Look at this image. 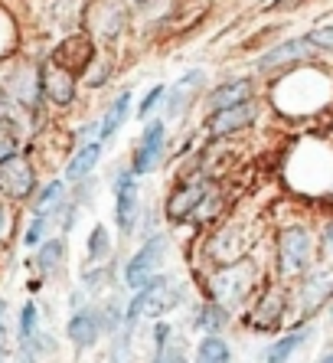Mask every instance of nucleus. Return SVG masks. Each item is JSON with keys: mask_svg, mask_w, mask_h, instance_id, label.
<instances>
[{"mask_svg": "<svg viewBox=\"0 0 333 363\" xmlns=\"http://www.w3.org/2000/svg\"><path fill=\"white\" fill-rule=\"evenodd\" d=\"M7 337H10V330H7V301L0 298V354H4V347H7Z\"/></svg>", "mask_w": 333, "mask_h": 363, "instance_id": "nucleus-30", "label": "nucleus"}, {"mask_svg": "<svg viewBox=\"0 0 333 363\" xmlns=\"http://www.w3.org/2000/svg\"><path fill=\"white\" fill-rule=\"evenodd\" d=\"M278 262L284 275H300L310 265V236L307 229H284L278 236Z\"/></svg>", "mask_w": 333, "mask_h": 363, "instance_id": "nucleus-6", "label": "nucleus"}, {"mask_svg": "<svg viewBox=\"0 0 333 363\" xmlns=\"http://www.w3.org/2000/svg\"><path fill=\"white\" fill-rule=\"evenodd\" d=\"M310 337V328H300V330H291V334H284L281 340H275V344L265 350V363H288V357L298 350L304 340Z\"/></svg>", "mask_w": 333, "mask_h": 363, "instance_id": "nucleus-19", "label": "nucleus"}, {"mask_svg": "<svg viewBox=\"0 0 333 363\" xmlns=\"http://www.w3.org/2000/svg\"><path fill=\"white\" fill-rule=\"evenodd\" d=\"M150 363H186V357H184V350H180V347L166 344V347H160L157 354H154V360H150Z\"/></svg>", "mask_w": 333, "mask_h": 363, "instance_id": "nucleus-29", "label": "nucleus"}, {"mask_svg": "<svg viewBox=\"0 0 333 363\" xmlns=\"http://www.w3.org/2000/svg\"><path fill=\"white\" fill-rule=\"evenodd\" d=\"M131 105H134V99H131V92H128V89L108 105V111L101 115V125H98V141H101V144L108 141V138L118 135V128L125 125L128 115H131Z\"/></svg>", "mask_w": 333, "mask_h": 363, "instance_id": "nucleus-14", "label": "nucleus"}, {"mask_svg": "<svg viewBox=\"0 0 333 363\" xmlns=\"http://www.w3.org/2000/svg\"><path fill=\"white\" fill-rule=\"evenodd\" d=\"M310 50H314V46L307 43V36H300V40H288V43H281V46H275V50L268 52V56H261V60H259V69L288 66V62H294V60H304Z\"/></svg>", "mask_w": 333, "mask_h": 363, "instance_id": "nucleus-16", "label": "nucleus"}, {"mask_svg": "<svg viewBox=\"0 0 333 363\" xmlns=\"http://www.w3.org/2000/svg\"><path fill=\"white\" fill-rule=\"evenodd\" d=\"M134 4H144V0H134Z\"/></svg>", "mask_w": 333, "mask_h": 363, "instance_id": "nucleus-36", "label": "nucleus"}, {"mask_svg": "<svg viewBox=\"0 0 333 363\" xmlns=\"http://www.w3.org/2000/svg\"><path fill=\"white\" fill-rule=\"evenodd\" d=\"M307 43H310V46H317V50H333V23L314 30V33L307 36Z\"/></svg>", "mask_w": 333, "mask_h": 363, "instance_id": "nucleus-28", "label": "nucleus"}, {"mask_svg": "<svg viewBox=\"0 0 333 363\" xmlns=\"http://www.w3.org/2000/svg\"><path fill=\"white\" fill-rule=\"evenodd\" d=\"M59 203H62V184H59V180H50V184L36 186L33 213H46V210H52V206H59Z\"/></svg>", "mask_w": 333, "mask_h": 363, "instance_id": "nucleus-25", "label": "nucleus"}, {"mask_svg": "<svg viewBox=\"0 0 333 363\" xmlns=\"http://www.w3.org/2000/svg\"><path fill=\"white\" fill-rule=\"evenodd\" d=\"M7 226H10V223H7V210L0 206V239L7 236Z\"/></svg>", "mask_w": 333, "mask_h": 363, "instance_id": "nucleus-32", "label": "nucleus"}, {"mask_svg": "<svg viewBox=\"0 0 333 363\" xmlns=\"http://www.w3.org/2000/svg\"><path fill=\"white\" fill-rule=\"evenodd\" d=\"M66 337L72 340L75 350H92L101 337V324H98V314L92 308H79V311L69 318L66 324Z\"/></svg>", "mask_w": 333, "mask_h": 363, "instance_id": "nucleus-12", "label": "nucleus"}, {"mask_svg": "<svg viewBox=\"0 0 333 363\" xmlns=\"http://www.w3.org/2000/svg\"><path fill=\"white\" fill-rule=\"evenodd\" d=\"M89 66H92V69H85V72H82V76H85V85L98 89V85L108 82V76H111V62H108V60H98V56H95Z\"/></svg>", "mask_w": 333, "mask_h": 363, "instance_id": "nucleus-26", "label": "nucleus"}, {"mask_svg": "<svg viewBox=\"0 0 333 363\" xmlns=\"http://www.w3.org/2000/svg\"><path fill=\"white\" fill-rule=\"evenodd\" d=\"M154 344H157V350H160V347H166V344H170V324H164V321H160L157 328H154Z\"/></svg>", "mask_w": 333, "mask_h": 363, "instance_id": "nucleus-31", "label": "nucleus"}, {"mask_svg": "<svg viewBox=\"0 0 333 363\" xmlns=\"http://www.w3.org/2000/svg\"><path fill=\"white\" fill-rule=\"evenodd\" d=\"M36 272L40 275H56L59 269H62V262H66V239L62 236H50L43 239L40 245H36Z\"/></svg>", "mask_w": 333, "mask_h": 363, "instance_id": "nucleus-15", "label": "nucleus"}, {"mask_svg": "<svg viewBox=\"0 0 333 363\" xmlns=\"http://www.w3.org/2000/svg\"><path fill=\"white\" fill-rule=\"evenodd\" d=\"M166 154V125L164 121H147L141 131V138H137V144H134V154H131V174L134 177H144V174H154V170L160 167V161H164Z\"/></svg>", "mask_w": 333, "mask_h": 363, "instance_id": "nucleus-2", "label": "nucleus"}, {"mask_svg": "<svg viewBox=\"0 0 333 363\" xmlns=\"http://www.w3.org/2000/svg\"><path fill=\"white\" fill-rule=\"evenodd\" d=\"M255 121V105L252 101H242L232 108H219L206 118V135L209 138H229L235 131H245V128Z\"/></svg>", "mask_w": 333, "mask_h": 363, "instance_id": "nucleus-9", "label": "nucleus"}, {"mask_svg": "<svg viewBox=\"0 0 333 363\" xmlns=\"http://www.w3.org/2000/svg\"><path fill=\"white\" fill-rule=\"evenodd\" d=\"M0 194L7 200H33L36 170L23 154H10L7 161H0Z\"/></svg>", "mask_w": 333, "mask_h": 363, "instance_id": "nucleus-5", "label": "nucleus"}, {"mask_svg": "<svg viewBox=\"0 0 333 363\" xmlns=\"http://www.w3.org/2000/svg\"><path fill=\"white\" fill-rule=\"evenodd\" d=\"M92 60H95V46L89 36H69V40H62L56 46V52H52V62L69 69L72 76H82Z\"/></svg>", "mask_w": 333, "mask_h": 363, "instance_id": "nucleus-11", "label": "nucleus"}, {"mask_svg": "<svg viewBox=\"0 0 333 363\" xmlns=\"http://www.w3.org/2000/svg\"><path fill=\"white\" fill-rule=\"evenodd\" d=\"M255 318H252V324L261 330L268 328H275L278 321H281V314H284V298L278 295V291H265V298L259 301V308H255Z\"/></svg>", "mask_w": 333, "mask_h": 363, "instance_id": "nucleus-18", "label": "nucleus"}, {"mask_svg": "<svg viewBox=\"0 0 333 363\" xmlns=\"http://www.w3.org/2000/svg\"><path fill=\"white\" fill-rule=\"evenodd\" d=\"M196 328L203 330V334H219V330L229 324V308H222L219 301H206L200 308V314H196Z\"/></svg>", "mask_w": 333, "mask_h": 363, "instance_id": "nucleus-20", "label": "nucleus"}, {"mask_svg": "<svg viewBox=\"0 0 333 363\" xmlns=\"http://www.w3.org/2000/svg\"><path fill=\"white\" fill-rule=\"evenodd\" d=\"M164 95H166V85H154V89L144 95L141 105H137V118H150V111H157L160 105H164Z\"/></svg>", "mask_w": 333, "mask_h": 363, "instance_id": "nucleus-27", "label": "nucleus"}, {"mask_svg": "<svg viewBox=\"0 0 333 363\" xmlns=\"http://www.w3.org/2000/svg\"><path fill=\"white\" fill-rule=\"evenodd\" d=\"M298 4H300V0H278L275 7H281V10H288V7H298Z\"/></svg>", "mask_w": 333, "mask_h": 363, "instance_id": "nucleus-34", "label": "nucleus"}, {"mask_svg": "<svg viewBox=\"0 0 333 363\" xmlns=\"http://www.w3.org/2000/svg\"><path fill=\"white\" fill-rule=\"evenodd\" d=\"M229 344H225L219 334H206V337L200 340V347H196V357H193V363H229Z\"/></svg>", "mask_w": 333, "mask_h": 363, "instance_id": "nucleus-21", "label": "nucleus"}, {"mask_svg": "<svg viewBox=\"0 0 333 363\" xmlns=\"http://www.w3.org/2000/svg\"><path fill=\"white\" fill-rule=\"evenodd\" d=\"M206 85V72L203 69H193V72H186L180 82L174 85V89H166L164 95V115L166 118H180L186 108H190V101L200 95V89Z\"/></svg>", "mask_w": 333, "mask_h": 363, "instance_id": "nucleus-10", "label": "nucleus"}, {"mask_svg": "<svg viewBox=\"0 0 333 363\" xmlns=\"http://www.w3.org/2000/svg\"><path fill=\"white\" fill-rule=\"evenodd\" d=\"M98 157H101V141H89V144H82V147H79V151L72 154V161L66 164V180H72V184L85 180V177H89V174L95 170Z\"/></svg>", "mask_w": 333, "mask_h": 363, "instance_id": "nucleus-17", "label": "nucleus"}, {"mask_svg": "<svg viewBox=\"0 0 333 363\" xmlns=\"http://www.w3.org/2000/svg\"><path fill=\"white\" fill-rule=\"evenodd\" d=\"M56 210H59V206H52V210H46V213H33V223H30V226H26V233H23V242L30 245V249H36L43 239L50 236L52 220H56Z\"/></svg>", "mask_w": 333, "mask_h": 363, "instance_id": "nucleus-24", "label": "nucleus"}, {"mask_svg": "<svg viewBox=\"0 0 333 363\" xmlns=\"http://www.w3.org/2000/svg\"><path fill=\"white\" fill-rule=\"evenodd\" d=\"M320 363H333V350H330V354H327V357H324V360H320Z\"/></svg>", "mask_w": 333, "mask_h": 363, "instance_id": "nucleus-35", "label": "nucleus"}, {"mask_svg": "<svg viewBox=\"0 0 333 363\" xmlns=\"http://www.w3.org/2000/svg\"><path fill=\"white\" fill-rule=\"evenodd\" d=\"M209 288H213V301H219L222 308H235L252 291V265L249 262L219 265V272L209 279Z\"/></svg>", "mask_w": 333, "mask_h": 363, "instance_id": "nucleus-4", "label": "nucleus"}, {"mask_svg": "<svg viewBox=\"0 0 333 363\" xmlns=\"http://www.w3.org/2000/svg\"><path fill=\"white\" fill-rule=\"evenodd\" d=\"M164 255H166V236H164V233H150V236L144 239L141 249L128 259V265H125V288L137 291V288H141L147 279H154V275H157V269H160V262H164Z\"/></svg>", "mask_w": 333, "mask_h": 363, "instance_id": "nucleus-1", "label": "nucleus"}, {"mask_svg": "<svg viewBox=\"0 0 333 363\" xmlns=\"http://www.w3.org/2000/svg\"><path fill=\"white\" fill-rule=\"evenodd\" d=\"M111 259V233L105 226H95L89 236V265H108Z\"/></svg>", "mask_w": 333, "mask_h": 363, "instance_id": "nucleus-23", "label": "nucleus"}, {"mask_svg": "<svg viewBox=\"0 0 333 363\" xmlns=\"http://www.w3.org/2000/svg\"><path fill=\"white\" fill-rule=\"evenodd\" d=\"M40 85H43V99H50L56 108H69L75 101V92H79V79L69 69L56 66L52 60L40 69Z\"/></svg>", "mask_w": 333, "mask_h": 363, "instance_id": "nucleus-7", "label": "nucleus"}, {"mask_svg": "<svg viewBox=\"0 0 333 363\" xmlns=\"http://www.w3.org/2000/svg\"><path fill=\"white\" fill-rule=\"evenodd\" d=\"M324 242H327V249H333V223L324 229Z\"/></svg>", "mask_w": 333, "mask_h": 363, "instance_id": "nucleus-33", "label": "nucleus"}, {"mask_svg": "<svg viewBox=\"0 0 333 363\" xmlns=\"http://www.w3.org/2000/svg\"><path fill=\"white\" fill-rule=\"evenodd\" d=\"M111 194H115V223L121 233L131 236L141 216V196H137V177L131 174V167H118L111 177Z\"/></svg>", "mask_w": 333, "mask_h": 363, "instance_id": "nucleus-3", "label": "nucleus"}, {"mask_svg": "<svg viewBox=\"0 0 333 363\" xmlns=\"http://www.w3.org/2000/svg\"><path fill=\"white\" fill-rule=\"evenodd\" d=\"M17 334H20V347H23V350H30L33 340L40 337V311H36V304H23V308H20Z\"/></svg>", "mask_w": 333, "mask_h": 363, "instance_id": "nucleus-22", "label": "nucleus"}, {"mask_svg": "<svg viewBox=\"0 0 333 363\" xmlns=\"http://www.w3.org/2000/svg\"><path fill=\"white\" fill-rule=\"evenodd\" d=\"M249 99H252V82L249 79H229V82L216 85V89L206 95V105H209V111H219V108L242 105V101H249Z\"/></svg>", "mask_w": 333, "mask_h": 363, "instance_id": "nucleus-13", "label": "nucleus"}, {"mask_svg": "<svg viewBox=\"0 0 333 363\" xmlns=\"http://www.w3.org/2000/svg\"><path fill=\"white\" fill-rule=\"evenodd\" d=\"M209 190H213V184H209L206 177H193V180H186V184H180L174 194H170V200H166V216L174 223H186L190 213L196 210V203H200Z\"/></svg>", "mask_w": 333, "mask_h": 363, "instance_id": "nucleus-8", "label": "nucleus"}]
</instances>
